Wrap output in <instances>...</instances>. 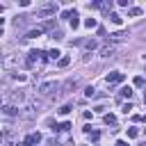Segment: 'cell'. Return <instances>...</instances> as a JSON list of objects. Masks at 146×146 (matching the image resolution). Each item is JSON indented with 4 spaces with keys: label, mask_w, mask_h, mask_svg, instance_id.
I'll return each instance as SVG.
<instances>
[{
    "label": "cell",
    "mask_w": 146,
    "mask_h": 146,
    "mask_svg": "<svg viewBox=\"0 0 146 146\" xmlns=\"http://www.w3.org/2000/svg\"><path fill=\"white\" fill-rule=\"evenodd\" d=\"M125 80V75L121 73V71H112L110 75H107V84H119V82H123Z\"/></svg>",
    "instance_id": "obj_3"
},
{
    "label": "cell",
    "mask_w": 146,
    "mask_h": 146,
    "mask_svg": "<svg viewBox=\"0 0 146 146\" xmlns=\"http://www.w3.org/2000/svg\"><path fill=\"white\" fill-rule=\"evenodd\" d=\"M144 84H146V78L137 75V78H135V87H144Z\"/></svg>",
    "instance_id": "obj_19"
},
{
    "label": "cell",
    "mask_w": 146,
    "mask_h": 146,
    "mask_svg": "<svg viewBox=\"0 0 146 146\" xmlns=\"http://www.w3.org/2000/svg\"><path fill=\"white\" fill-rule=\"evenodd\" d=\"M84 96H87V98L96 96V89H94V87H87V89H84Z\"/></svg>",
    "instance_id": "obj_20"
},
{
    "label": "cell",
    "mask_w": 146,
    "mask_h": 146,
    "mask_svg": "<svg viewBox=\"0 0 146 146\" xmlns=\"http://www.w3.org/2000/svg\"><path fill=\"white\" fill-rule=\"evenodd\" d=\"M68 128H71V123H68V121H64V123H59V125H57L55 130H59V132H66Z\"/></svg>",
    "instance_id": "obj_16"
},
{
    "label": "cell",
    "mask_w": 146,
    "mask_h": 146,
    "mask_svg": "<svg viewBox=\"0 0 146 146\" xmlns=\"http://www.w3.org/2000/svg\"><path fill=\"white\" fill-rule=\"evenodd\" d=\"M103 121L105 123H116V116L114 114H103Z\"/></svg>",
    "instance_id": "obj_15"
},
{
    "label": "cell",
    "mask_w": 146,
    "mask_h": 146,
    "mask_svg": "<svg viewBox=\"0 0 146 146\" xmlns=\"http://www.w3.org/2000/svg\"><path fill=\"white\" fill-rule=\"evenodd\" d=\"M68 64H71V57H68V55H66V57H62V59L57 62V66H59V68H64V66H68Z\"/></svg>",
    "instance_id": "obj_13"
},
{
    "label": "cell",
    "mask_w": 146,
    "mask_h": 146,
    "mask_svg": "<svg viewBox=\"0 0 146 146\" xmlns=\"http://www.w3.org/2000/svg\"><path fill=\"white\" fill-rule=\"evenodd\" d=\"M128 36V32H114V34H110V41H123Z\"/></svg>",
    "instance_id": "obj_7"
},
{
    "label": "cell",
    "mask_w": 146,
    "mask_h": 146,
    "mask_svg": "<svg viewBox=\"0 0 146 146\" xmlns=\"http://www.w3.org/2000/svg\"><path fill=\"white\" fill-rule=\"evenodd\" d=\"M41 57H43V50H30V52H27L25 64H27V66H34V62H36V59H41Z\"/></svg>",
    "instance_id": "obj_2"
},
{
    "label": "cell",
    "mask_w": 146,
    "mask_h": 146,
    "mask_svg": "<svg viewBox=\"0 0 146 146\" xmlns=\"http://www.w3.org/2000/svg\"><path fill=\"white\" fill-rule=\"evenodd\" d=\"M137 135H139L137 128H128V137H137Z\"/></svg>",
    "instance_id": "obj_24"
},
{
    "label": "cell",
    "mask_w": 146,
    "mask_h": 146,
    "mask_svg": "<svg viewBox=\"0 0 146 146\" xmlns=\"http://www.w3.org/2000/svg\"><path fill=\"white\" fill-rule=\"evenodd\" d=\"M59 55H62V52H59V50H57V48H52V50H50V52H48V57H50V59H57V62H59V59H62V57H59Z\"/></svg>",
    "instance_id": "obj_12"
},
{
    "label": "cell",
    "mask_w": 146,
    "mask_h": 146,
    "mask_svg": "<svg viewBox=\"0 0 146 146\" xmlns=\"http://www.w3.org/2000/svg\"><path fill=\"white\" fill-rule=\"evenodd\" d=\"M112 55H114V46H105L100 50V57H112Z\"/></svg>",
    "instance_id": "obj_9"
},
{
    "label": "cell",
    "mask_w": 146,
    "mask_h": 146,
    "mask_svg": "<svg viewBox=\"0 0 146 146\" xmlns=\"http://www.w3.org/2000/svg\"><path fill=\"white\" fill-rule=\"evenodd\" d=\"M84 25H87V27L91 30V27H96L98 23H96V18H84Z\"/></svg>",
    "instance_id": "obj_18"
},
{
    "label": "cell",
    "mask_w": 146,
    "mask_h": 146,
    "mask_svg": "<svg viewBox=\"0 0 146 146\" xmlns=\"http://www.w3.org/2000/svg\"><path fill=\"white\" fill-rule=\"evenodd\" d=\"M41 141V135L39 132H30L25 139H23V146H34V144H39Z\"/></svg>",
    "instance_id": "obj_5"
},
{
    "label": "cell",
    "mask_w": 146,
    "mask_h": 146,
    "mask_svg": "<svg viewBox=\"0 0 146 146\" xmlns=\"http://www.w3.org/2000/svg\"><path fill=\"white\" fill-rule=\"evenodd\" d=\"M41 34H43V30H41V27H36V30H30V32L25 34V39H34V36H41Z\"/></svg>",
    "instance_id": "obj_8"
},
{
    "label": "cell",
    "mask_w": 146,
    "mask_h": 146,
    "mask_svg": "<svg viewBox=\"0 0 146 146\" xmlns=\"http://www.w3.org/2000/svg\"><path fill=\"white\" fill-rule=\"evenodd\" d=\"M84 48H87V50H96V48H98V41H96V39H89V41L84 43Z\"/></svg>",
    "instance_id": "obj_11"
},
{
    "label": "cell",
    "mask_w": 146,
    "mask_h": 146,
    "mask_svg": "<svg viewBox=\"0 0 146 146\" xmlns=\"http://www.w3.org/2000/svg\"><path fill=\"white\" fill-rule=\"evenodd\" d=\"M144 103H146V98H144Z\"/></svg>",
    "instance_id": "obj_29"
},
{
    "label": "cell",
    "mask_w": 146,
    "mask_h": 146,
    "mask_svg": "<svg viewBox=\"0 0 146 146\" xmlns=\"http://www.w3.org/2000/svg\"><path fill=\"white\" fill-rule=\"evenodd\" d=\"M80 146H87V144H80Z\"/></svg>",
    "instance_id": "obj_27"
},
{
    "label": "cell",
    "mask_w": 146,
    "mask_h": 146,
    "mask_svg": "<svg viewBox=\"0 0 146 146\" xmlns=\"http://www.w3.org/2000/svg\"><path fill=\"white\" fill-rule=\"evenodd\" d=\"M144 132H146V128H144Z\"/></svg>",
    "instance_id": "obj_28"
},
{
    "label": "cell",
    "mask_w": 146,
    "mask_h": 146,
    "mask_svg": "<svg viewBox=\"0 0 146 146\" xmlns=\"http://www.w3.org/2000/svg\"><path fill=\"white\" fill-rule=\"evenodd\" d=\"M57 112H59V114L64 116V114H68V112H71V105H62V107H59Z\"/></svg>",
    "instance_id": "obj_22"
},
{
    "label": "cell",
    "mask_w": 146,
    "mask_h": 146,
    "mask_svg": "<svg viewBox=\"0 0 146 146\" xmlns=\"http://www.w3.org/2000/svg\"><path fill=\"white\" fill-rule=\"evenodd\" d=\"M55 11H57V5H55V2H48V5H43V7L36 11V16H39V18H43V16H48V14H55Z\"/></svg>",
    "instance_id": "obj_1"
},
{
    "label": "cell",
    "mask_w": 146,
    "mask_h": 146,
    "mask_svg": "<svg viewBox=\"0 0 146 146\" xmlns=\"http://www.w3.org/2000/svg\"><path fill=\"white\" fill-rule=\"evenodd\" d=\"M11 100H14L16 105H18V103H25V94H23V91H16V94L11 96Z\"/></svg>",
    "instance_id": "obj_10"
},
{
    "label": "cell",
    "mask_w": 146,
    "mask_h": 146,
    "mask_svg": "<svg viewBox=\"0 0 146 146\" xmlns=\"http://www.w3.org/2000/svg\"><path fill=\"white\" fill-rule=\"evenodd\" d=\"M116 146H128V141H123V139H121V141H116Z\"/></svg>",
    "instance_id": "obj_26"
},
{
    "label": "cell",
    "mask_w": 146,
    "mask_h": 146,
    "mask_svg": "<svg viewBox=\"0 0 146 146\" xmlns=\"http://www.w3.org/2000/svg\"><path fill=\"white\" fill-rule=\"evenodd\" d=\"M52 89H57V82H55V80H48V82H41V84H39V94H43V96L50 94Z\"/></svg>",
    "instance_id": "obj_4"
},
{
    "label": "cell",
    "mask_w": 146,
    "mask_h": 146,
    "mask_svg": "<svg viewBox=\"0 0 146 146\" xmlns=\"http://www.w3.org/2000/svg\"><path fill=\"white\" fill-rule=\"evenodd\" d=\"M78 25H80V21H78V14H75V16H73V18H71V27H73V30H75V27H78Z\"/></svg>",
    "instance_id": "obj_23"
},
{
    "label": "cell",
    "mask_w": 146,
    "mask_h": 146,
    "mask_svg": "<svg viewBox=\"0 0 146 146\" xmlns=\"http://www.w3.org/2000/svg\"><path fill=\"white\" fill-rule=\"evenodd\" d=\"M121 96L130 98V96H132V89H130V87H123V89H121Z\"/></svg>",
    "instance_id": "obj_21"
},
{
    "label": "cell",
    "mask_w": 146,
    "mask_h": 146,
    "mask_svg": "<svg viewBox=\"0 0 146 146\" xmlns=\"http://www.w3.org/2000/svg\"><path fill=\"white\" fill-rule=\"evenodd\" d=\"M2 114H5V116H16L18 110H16L14 105H5V107H2Z\"/></svg>",
    "instance_id": "obj_6"
},
{
    "label": "cell",
    "mask_w": 146,
    "mask_h": 146,
    "mask_svg": "<svg viewBox=\"0 0 146 146\" xmlns=\"http://www.w3.org/2000/svg\"><path fill=\"white\" fill-rule=\"evenodd\" d=\"M139 14H141L139 7H130V9H128V16H139Z\"/></svg>",
    "instance_id": "obj_17"
},
{
    "label": "cell",
    "mask_w": 146,
    "mask_h": 146,
    "mask_svg": "<svg viewBox=\"0 0 146 146\" xmlns=\"http://www.w3.org/2000/svg\"><path fill=\"white\" fill-rule=\"evenodd\" d=\"M110 21H112L114 25H121V21H123V18H121L119 14H110Z\"/></svg>",
    "instance_id": "obj_14"
},
{
    "label": "cell",
    "mask_w": 146,
    "mask_h": 146,
    "mask_svg": "<svg viewBox=\"0 0 146 146\" xmlns=\"http://www.w3.org/2000/svg\"><path fill=\"white\" fill-rule=\"evenodd\" d=\"M89 137H91V139H94V141H96V139H98V137H100V132H96V130H94V132H89Z\"/></svg>",
    "instance_id": "obj_25"
}]
</instances>
